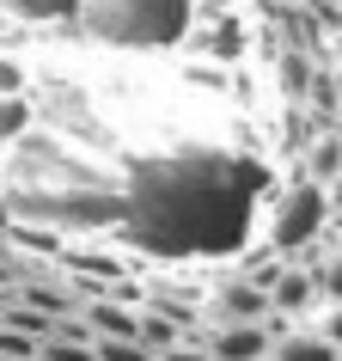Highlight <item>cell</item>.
Listing matches in <instances>:
<instances>
[{"instance_id": "cell-21", "label": "cell", "mask_w": 342, "mask_h": 361, "mask_svg": "<svg viewBox=\"0 0 342 361\" xmlns=\"http://www.w3.org/2000/svg\"><path fill=\"white\" fill-rule=\"evenodd\" d=\"M0 227H6V202H0Z\"/></svg>"}, {"instance_id": "cell-14", "label": "cell", "mask_w": 342, "mask_h": 361, "mask_svg": "<svg viewBox=\"0 0 342 361\" xmlns=\"http://www.w3.org/2000/svg\"><path fill=\"white\" fill-rule=\"evenodd\" d=\"M37 355H43V361H98L92 343H74V337H43Z\"/></svg>"}, {"instance_id": "cell-4", "label": "cell", "mask_w": 342, "mask_h": 361, "mask_svg": "<svg viewBox=\"0 0 342 361\" xmlns=\"http://www.w3.org/2000/svg\"><path fill=\"white\" fill-rule=\"evenodd\" d=\"M269 343H275V337H269L263 319H227V324H220V337L208 343V355L214 361H263Z\"/></svg>"}, {"instance_id": "cell-3", "label": "cell", "mask_w": 342, "mask_h": 361, "mask_svg": "<svg viewBox=\"0 0 342 361\" xmlns=\"http://www.w3.org/2000/svg\"><path fill=\"white\" fill-rule=\"evenodd\" d=\"M324 214H330V196H324L318 178H305L281 196V214H275V251H300L305 239H318Z\"/></svg>"}, {"instance_id": "cell-19", "label": "cell", "mask_w": 342, "mask_h": 361, "mask_svg": "<svg viewBox=\"0 0 342 361\" xmlns=\"http://www.w3.org/2000/svg\"><path fill=\"white\" fill-rule=\"evenodd\" d=\"M0 92H19V68L13 61H0Z\"/></svg>"}, {"instance_id": "cell-9", "label": "cell", "mask_w": 342, "mask_h": 361, "mask_svg": "<svg viewBox=\"0 0 342 361\" xmlns=\"http://www.w3.org/2000/svg\"><path fill=\"white\" fill-rule=\"evenodd\" d=\"M92 355H98V361H159L141 337H98V343H92Z\"/></svg>"}, {"instance_id": "cell-10", "label": "cell", "mask_w": 342, "mask_h": 361, "mask_svg": "<svg viewBox=\"0 0 342 361\" xmlns=\"http://www.w3.org/2000/svg\"><path fill=\"white\" fill-rule=\"evenodd\" d=\"M19 19H80V0H6Z\"/></svg>"}, {"instance_id": "cell-15", "label": "cell", "mask_w": 342, "mask_h": 361, "mask_svg": "<svg viewBox=\"0 0 342 361\" xmlns=\"http://www.w3.org/2000/svg\"><path fill=\"white\" fill-rule=\"evenodd\" d=\"M25 116H31V111H25V104H19V98H13V92L0 98V141H13V135L25 129Z\"/></svg>"}, {"instance_id": "cell-22", "label": "cell", "mask_w": 342, "mask_h": 361, "mask_svg": "<svg viewBox=\"0 0 342 361\" xmlns=\"http://www.w3.org/2000/svg\"><path fill=\"white\" fill-rule=\"evenodd\" d=\"M336 56H342V43H336Z\"/></svg>"}, {"instance_id": "cell-7", "label": "cell", "mask_w": 342, "mask_h": 361, "mask_svg": "<svg viewBox=\"0 0 342 361\" xmlns=\"http://www.w3.org/2000/svg\"><path fill=\"white\" fill-rule=\"evenodd\" d=\"M312 294H318V282H312L305 269H281V276L269 282V306H275V312H300V306H312Z\"/></svg>"}, {"instance_id": "cell-18", "label": "cell", "mask_w": 342, "mask_h": 361, "mask_svg": "<svg viewBox=\"0 0 342 361\" xmlns=\"http://www.w3.org/2000/svg\"><path fill=\"white\" fill-rule=\"evenodd\" d=\"M324 337H330V343H336V349H342V300H336V312L324 319Z\"/></svg>"}, {"instance_id": "cell-13", "label": "cell", "mask_w": 342, "mask_h": 361, "mask_svg": "<svg viewBox=\"0 0 342 361\" xmlns=\"http://www.w3.org/2000/svg\"><path fill=\"white\" fill-rule=\"evenodd\" d=\"M336 171H342V135H330V141H318V147H312V178H318V184H330Z\"/></svg>"}, {"instance_id": "cell-12", "label": "cell", "mask_w": 342, "mask_h": 361, "mask_svg": "<svg viewBox=\"0 0 342 361\" xmlns=\"http://www.w3.org/2000/svg\"><path fill=\"white\" fill-rule=\"evenodd\" d=\"M92 324H98V337H134V312H122V306H92Z\"/></svg>"}, {"instance_id": "cell-5", "label": "cell", "mask_w": 342, "mask_h": 361, "mask_svg": "<svg viewBox=\"0 0 342 361\" xmlns=\"http://www.w3.org/2000/svg\"><path fill=\"white\" fill-rule=\"evenodd\" d=\"M269 355L275 361H342V349L324 331H287V337L269 343Z\"/></svg>"}, {"instance_id": "cell-16", "label": "cell", "mask_w": 342, "mask_h": 361, "mask_svg": "<svg viewBox=\"0 0 342 361\" xmlns=\"http://www.w3.org/2000/svg\"><path fill=\"white\" fill-rule=\"evenodd\" d=\"M312 282H318L324 294H330V300H342V257H330V264H318V269H312Z\"/></svg>"}, {"instance_id": "cell-2", "label": "cell", "mask_w": 342, "mask_h": 361, "mask_svg": "<svg viewBox=\"0 0 342 361\" xmlns=\"http://www.w3.org/2000/svg\"><path fill=\"white\" fill-rule=\"evenodd\" d=\"M196 0H80L86 31L116 49H165L190 31Z\"/></svg>"}, {"instance_id": "cell-17", "label": "cell", "mask_w": 342, "mask_h": 361, "mask_svg": "<svg viewBox=\"0 0 342 361\" xmlns=\"http://www.w3.org/2000/svg\"><path fill=\"white\" fill-rule=\"evenodd\" d=\"M159 361H214V355H208V349H177V343H171Z\"/></svg>"}, {"instance_id": "cell-1", "label": "cell", "mask_w": 342, "mask_h": 361, "mask_svg": "<svg viewBox=\"0 0 342 361\" xmlns=\"http://www.w3.org/2000/svg\"><path fill=\"white\" fill-rule=\"evenodd\" d=\"M263 190L269 171L251 153H159L129 171L122 227L153 257H227L245 245Z\"/></svg>"}, {"instance_id": "cell-8", "label": "cell", "mask_w": 342, "mask_h": 361, "mask_svg": "<svg viewBox=\"0 0 342 361\" xmlns=\"http://www.w3.org/2000/svg\"><path fill=\"white\" fill-rule=\"evenodd\" d=\"M134 337L147 343L153 355H165L171 343H177V319H165V312H141V319H134Z\"/></svg>"}, {"instance_id": "cell-11", "label": "cell", "mask_w": 342, "mask_h": 361, "mask_svg": "<svg viewBox=\"0 0 342 361\" xmlns=\"http://www.w3.org/2000/svg\"><path fill=\"white\" fill-rule=\"evenodd\" d=\"M37 331H25V324H0V355H13V361H31L37 355Z\"/></svg>"}, {"instance_id": "cell-6", "label": "cell", "mask_w": 342, "mask_h": 361, "mask_svg": "<svg viewBox=\"0 0 342 361\" xmlns=\"http://www.w3.org/2000/svg\"><path fill=\"white\" fill-rule=\"evenodd\" d=\"M214 306H220V319H269V288H257L245 276V282L220 288V300H214Z\"/></svg>"}, {"instance_id": "cell-20", "label": "cell", "mask_w": 342, "mask_h": 361, "mask_svg": "<svg viewBox=\"0 0 342 361\" xmlns=\"http://www.w3.org/2000/svg\"><path fill=\"white\" fill-rule=\"evenodd\" d=\"M324 196H330V209H342V171L330 178V190H324Z\"/></svg>"}, {"instance_id": "cell-23", "label": "cell", "mask_w": 342, "mask_h": 361, "mask_svg": "<svg viewBox=\"0 0 342 361\" xmlns=\"http://www.w3.org/2000/svg\"><path fill=\"white\" fill-rule=\"evenodd\" d=\"M263 361H269V355H263Z\"/></svg>"}]
</instances>
